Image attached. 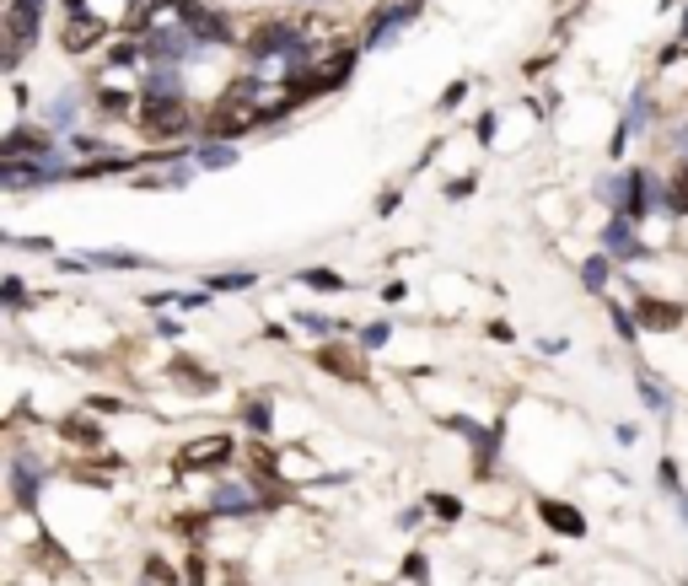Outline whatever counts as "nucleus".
Masks as SVG:
<instances>
[{
	"instance_id": "nucleus-1",
	"label": "nucleus",
	"mask_w": 688,
	"mask_h": 586,
	"mask_svg": "<svg viewBox=\"0 0 688 586\" xmlns=\"http://www.w3.org/2000/svg\"><path fill=\"white\" fill-rule=\"evenodd\" d=\"M140 129L156 135V140H167V135H183V129H188V113H183L178 97H151V92H140Z\"/></svg>"
},
{
	"instance_id": "nucleus-2",
	"label": "nucleus",
	"mask_w": 688,
	"mask_h": 586,
	"mask_svg": "<svg viewBox=\"0 0 688 586\" xmlns=\"http://www.w3.org/2000/svg\"><path fill=\"white\" fill-rule=\"evenodd\" d=\"M38 16H43V0H11V5H5V32H11L5 65H16V59H22V48L38 38Z\"/></svg>"
},
{
	"instance_id": "nucleus-3",
	"label": "nucleus",
	"mask_w": 688,
	"mask_h": 586,
	"mask_svg": "<svg viewBox=\"0 0 688 586\" xmlns=\"http://www.w3.org/2000/svg\"><path fill=\"white\" fill-rule=\"evenodd\" d=\"M129 97H135V75H124V70H108V75L97 81V102H102L108 113H129Z\"/></svg>"
},
{
	"instance_id": "nucleus-4",
	"label": "nucleus",
	"mask_w": 688,
	"mask_h": 586,
	"mask_svg": "<svg viewBox=\"0 0 688 586\" xmlns=\"http://www.w3.org/2000/svg\"><path fill=\"white\" fill-rule=\"evenodd\" d=\"M231 458V442L226 436H199V442H188L183 452H178V463L183 468H199V463H226Z\"/></svg>"
},
{
	"instance_id": "nucleus-5",
	"label": "nucleus",
	"mask_w": 688,
	"mask_h": 586,
	"mask_svg": "<svg viewBox=\"0 0 688 586\" xmlns=\"http://www.w3.org/2000/svg\"><path fill=\"white\" fill-rule=\"evenodd\" d=\"M102 27H108V22H97V16H81V11H75V16L65 22V48H70V54L91 48V43L102 38Z\"/></svg>"
},
{
	"instance_id": "nucleus-6",
	"label": "nucleus",
	"mask_w": 688,
	"mask_h": 586,
	"mask_svg": "<svg viewBox=\"0 0 688 586\" xmlns=\"http://www.w3.org/2000/svg\"><path fill=\"white\" fill-rule=\"evenodd\" d=\"M544 522H549L554 533H565V538H581V533H587L581 512H576V506H560V501H544Z\"/></svg>"
},
{
	"instance_id": "nucleus-7",
	"label": "nucleus",
	"mask_w": 688,
	"mask_h": 586,
	"mask_svg": "<svg viewBox=\"0 0 688 586\" xmlns=\"http://www.w3.org/2000/svg\"><path fill=\"white\" fill-rule=\"evenodd\" d=\"M11 490H16V501H22V512H32L38 506V468L22 458L16 468H11Z\"/></svg>"
},
{
	"instance_id": "nucleus-8",
	"label": "nucleus",
	"mask_w": 688,
	"mask_h": 586,
	"mask_svg": "<svg viewBox=\"0 0 688 586\" xmlns=\"http://www.w3.org/2000/svg\"><path fill=\"white\" fill-rule=\"evenodd\" d=\"M678 318H684V312H678L673 302H651V296H640V323H646V328H678Z\"/></svg>"
},
{
	"instance_id": "nucleus-9",
	"label": "nucleus",
	"mask_w": 688,
	"mask_h": 586,
	"mask_svg": "<svg viewBox=\"0 0 688 586\" xmlns=\"http://www.w3.org/2000/svg\"><path fill=\"white\" fill-rule=\"evenodd\" d=\"M651 205H657V183H651L646 172H635V178H630V205H624V215H646Z\"/></svg>"
},
{
	"instance_id": "nucleus-10",
	"label": "nucleus",
	"mask_w": 688,
	"mask_h": 586,
	"mask_svg": "<svg viewBox=\"0 0 688 586\" xmlns=\"http://www.w3.org/2000/svg\"><path fill=\"white\" fill-rule=\"evenodd\" d=\"M215 512H221V517H242V512H253V495H248L242 485H221V490H215Z\"/></svg>"
},
{
	"instance_id": "nucleus-11",
	"label": "nucleus",
	"mask_w": 688,
	"mask_h": 586,
	"mask_svg": "<svg viewBox=\"0 0 688 586\" xmlns=\"http://www.w3.org/2000/svg\"><path fill=\"white\" fill-rule=\"evenodd\" d=\"M608 248H619L624 258H640V248H635V237H630V226H624V215L608 226Z\"/></svg>"
},
{
	"instance_id": "nucleus-12",
	"label": "nucleus",
	"mask_w": 688,
	"mask_h": 586,
	"mask_svg": "<svg viewBox=\"0 0 688 586\" xmlns=\"http://www.w3.org/2000/svg\"><path fill=\"white\" fill-rule=\"evenodd\" d=\"M667 210H673V215H688V167L673 178V188H667Z\"/></svg>"
},
{
	"instance_id": "nucleus-13",
	"label": "nucleus",
	"mask_w": 688,
	"mask_h": 586,
	"mask_svg": "<svg viewBox=\"0 0 688 586\" xmlns=\"http://www.w3.org/2000/svg\"><path fill=\"white\" fill-rule=\"evenodd\" d=\"M248 431H253V436H269V398L248 404Z\"/></svg>"
},
{
	"instance_id": "nucleus-14",
	"label": "nucleus",
	"mask_w": 688,
	"mask_h": 586,
	"mask_svg": "<svg viewBox=\"0 0 688 586\" xmlns=\"http://www.w3.org/2000/svg\"><path fill=\"white\" fill-rule=\"evenodd\" d=\"M581 280H587V291H603V285H608V264H603V258H587Z\"/></svg>"
},
{
	"instance_id": "nucleus-15",
	"label": "nucleus",
	"mask_w": 688,
	"mask_h": 586,
	"mask_svg": "<svg viewBox=\"0 0 688 586\" xmlns=\"http://www.w3.org/2000/svg\"><path fill=\"white\" fill-rule=\"evenodd\" d=\"M65 436H70V442H86V447H97V436H102V431H97L91 420H70V425H65Z\"/></svg>"
},
{
	"instance_id": "nucleus-16",
	"label": "nucleus",
	"mask_w": 688,
	"mask_h": 586,
	"mask_svg": "<svg viewBox=\"0 0 688 586\" xmlns=\"http://www.w3.org/2000/svg\"><path fill=\"white\" fill-rule=\"evenodd\" d=\"M301 280H307V285H318V291H339V285H344V280H339L334 269H307Z\"/></svg>"
},
{
	"instance_id": "nucleus-17",
	"label": "nucleus",
	"mask_w": 688,
	"mask_h": 586,
	"mask_svg": "<svg viewBox=\"0 0 688 586\" xmlns=\"http://www.w3.org/2000/svg\"><path fill=\"white\" fill-rule=\"evenodd\" d=\"M640 398H646L651 409H662V404H667V398H662V388H657V377H646V372H640Z\"/></svg>"
},
{
	"instance_id": "nucleus-18",
	"label": "nucleus",
	"mask_w": 688,
	"mask_h": 586,
	"mask_svg": "<svg viewBox=\"0 0 688 586\" xmlns=\"http://www.w3.org/2000/svg\"><path fill=\"white\" fill-rule=\"evenodd\" d=\"M210 285H215V291H242V285H253V275H215Z\"/></svg>"
},
{
	"instance_id": "nucleus-19",
	"label": "nucleus",
	"mask_w": 688,
	"mask_h": 586,
	"mask_svg": "<svg viewBox=\"0 0 688 586\" xmlns=\"http://www.w3.org/2000/svg\"><path fill=\"white\" fill-rule=\"evenodd\" d=\"M231 162V145H205V167H226Z\"/></svg>"
},
{
	"instance_id": "nucleus-20",
	"label": "nucleus",
	"mask_w": 688,
	"mask_h": 586,
	"mask_svg": "<svg viewBox=\"0 0 688 586\" xmlns=\"http://www.w3.org/2000/svg\"><path fill=\"white\" fill-rule=\"evenodd\" d=\"M431 512H436V517H447V522H452V517H457V512H463V506H457V501H452V495H436V501H431Z\"/></svg>"
},
{
	"instance_id": "nucleus-21",
	"label": "nucleus",
	"mask_w": 688,
	"mask_h": 586,
	"mask_svg": "<svg viewBox=\"0 0 688 586\" xmlns=\"http://www.w3.org/2000/svg\"><path fill=\"white\" fill-rule=\"evenodd\" d=\"M0 296H5V307H22V302H27V296H22V280H5Z\"/></svg>"
},
{
	"instance_id": "nucleus-22",
	"label": "nucleus",
	"mask_w": 688,
	"mask_h": 586,
	"mask_svg": "<svg viewBox=\"0 0 688 586\" xmlns=\"http://www.w3.org/2000/svg\"><path fill=\"white\" fill-rule=\"evenodd\" d=\"M614 328H619L624 339H635V323H630V312H619V307H614Z\"/></svg>"
},
{
	"instance_id": "nucleus-23",
	"label": "nucleus",
	"mask_w": 688,
	"mask_h": 586,
	"mask_svg": "<svg viewBox=\"0 0 688 586\" xmlns=\"http://www.w3.org/2000/svg\"><path fill=\"white\" fill-rule=\"evenodd\" d=\"M388 339H393V334H388V328H382V323H377V328H366V345H371V350H382V345H388Z\"/></svg>"
},
{
	"instance_id": "nucleus-24",
	"label": "nucleus",
	"mask_w": 688,
	"mask_h": 586,
	"mask_svg": "<svg viewBox=\"0 0 688 586\" xmlns=\"http://www.w3.org/2000/svg\"><path fill=\"white\" fill-rule=\"evenodd\" d=\"M684 48H688V16H684Z\"/></svg>"
}]
</instances>
